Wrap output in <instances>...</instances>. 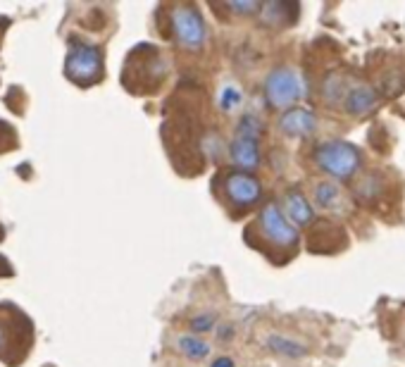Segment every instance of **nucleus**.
<instances>
[{
    "label": "nucleus",
    "mask_w": 405,
    "mask_h": 367,
    "mask_svg": "<svg viewBox=\"0 0 405 367\" xmlns=\"http://www.w3.org/2000/svg\"><path fill=\"white\" fill-rule=\"evenodd\" d=\"M243 239L251 248L263 253L272 265L282 267L296 258L301 248V229L286 217L279 203L270 201L258 210L255 220L246 227Z\"/></svg>",
    "instance_id": "1"
},
{
    "label": "nucleus",
    "mask_w": 405,
    "mask_h": 367,
    "mask_svg": "<svg viewBox=\"0 0 405 367\" xmlns=\"http://www.w3.org/2000/svg\"><path fill=\"white\" fill-rule=\"evenodd\" d=\"M210 189H213L217 203L227 210V215L232 220H239V217L253 213L265 198L260 179L253 172L239 170V167H227V170L217 172Z\"/></svg>",
    "instance_id": "2"
},
{
    "label": "nucleus",
    "mask_w": 405,
    "mask_h": 367,
    "mask_svg": "<svg viewBox=\"0 0 405 367\" xmlns=\"http://www.w3.org/2000/svg\"><path fill=\"white\" fill-rule=\"evenodd\" d=\"M315 165L317 170L327 174L334 182H348L363 167V153L358 146L348 141H324L315 148Z\"/></svg>",
    "instance_id": "3"
},
{
    "label": "nucleus",
    "mask_w": 405,
    "mask_h": 367,
    "mask_svg": "<svg viewBox=\"0 0 405 367\" xmlns=\"http://www.w3.org/2000/svg\"><path fill=\"white\" fill-rule=\"evenodd\" d=\"M170 27L174 41L186 51H201L208 41V27L201 10L191 3H179L170 8Z\"/></svg>",
    "instance_id": "4"
},
{
    "label": "nucleus",
    "mask_w": 405,
    "mask_h": 367,
    "mask_svg": "<svg viewBox=\"0 0 405 367\" xmlns=\"http://www.w3.org/2000/svg\"><path fill=\"white\" fill-rule=\"evenodd\" d=\"M65 72L72 82L81 86H91L103 79V53L91 43L72 41V48L67 53Z\"/></svg>",
    "instance_id": "5"
},
{
    "label": "nucleus",
    "mask_w": 405,
    "mask_h": 367,
    "mask_svg": "<svg viewBox=\"0 0 405 367\" xmlns=\"http://www.w3.org/2000/svg\"><path fill=\"white\" fill-rule=\"evenodd\" d=\"M265 98L272 108L289 110L303 98V82L296 70L291 67H277L265 79Z\"/></svg>",
    "instance_id": "6"
},
{
    "label": "nucleus",
    "mask_w": 405,
    "mask_h": 367,
    "mask_svg": "<svg viewBox=\"0 0 405 367\" xmlns=\"http://www.w3.org/2000/svg\"><path fill=\"white\" fill-rule=\"evenodd\" d=\"M315 129L317 117L308 108H289L277 120V132L289 139H305V136L315 134Z\"/></svg>",
    "instance_id": "7"
},
{
    "label": "nucleus",
    "mask_w": 405,
    "mask_h": 367,
    "mask_svg": "<svg viewBox=\"0 0 405 367\" xmlns=\"http://www.w3.org/2000/svg\"><path fill=\"white\" fill-rule=\"evenodd\" d=\"M229 158H232L234 167L251 172L260 165V141L251 139V136L234 134L232 143H229Z\"/></svg>",
    "instance_id": "8"
},
{
    "label": "nucleus",
    "mask_w": 405,
    "mask_h": 367,
    "mask_svg": "<svg viewBox=\"0 0 405 367\" xmlns=\"http://www.w3.org/2000/svg\"><path fill=\"white\" fill-rule=\"evenodd\" d=\"M284 213L296 227H313L315 225V210L313 203L301 189H289L284 196Z\"/></svg>",
    "instance_id": "9"
},
{
    "label": "nucleus",
    "mask_w": 405,
    "mask_h": 367,
    "mask_svg": "<svg viewBox=\"0 0 405 367\" xmlns=\"http://www.w3.org/2000/svg\"><path fill=\"white\" fill-rule=\"evenodd\" d=\"M379 103V96L372 86L367 84H355L348 89L346 98H344V110L351 117H365L370 115L372 110L377 108Z\"/></svg>",
    "instance_id": "10"
},
{
    "label": "nucleus",
    "mask_w": 405,
    "mask_h": 367,
    "mask_svg": "<svg viewBox=\"0 0 405 367\" xmlns=\"http://www.w3.org/2000/svg\"><path fill=\"white\" fill-rule=\"evenodd\" d=\"M313 201L320 210H332L339 213L341 203H344V191L334 179H322L313 186Z\"/></svg>",
    "instance_id": "11"
},
{
    "label": "nucleus",
    "mask_w": 405,
    "mask_h": 367,
    "mask_svg": "<svg viewBox=\"0 0 405 367\" xmlns=\"http://www.w3.org/2000/svg\"><path fill=\"white\" fill-rule=\"evenodd\" d=\"M174 346H177V351L182 353L186 360H191V363H201V360L208 358L210 351H213V346L205 339L196 337V334H179V337L174 339Z\"/></svg>",
    "instance_id": "12"
},
{
    "label": "nucleus",
    "mask_w": 405,
    "mask_h": 367,
    "mask_svg": "<svg viewBox=\"0 0 405 367\" xmlns=\"http://www.w3.org/2000/svg\"><path fill=\"white\" fill-rule=\"evenodd\" d=\"M291 10H298V5L294 3H263L260 8V20L267 27H286L291 20Z\"/></svg>",
    "instance_id": "13"
},
{
    "label": "nucleus",
    "mask_w": 405,
    "mask_h": 367,
    "mask_svg": "<svg viewBox=\"0 0 405 367\" xmlns=\"http://www.w3.org/2000/svg\"><path fill=\"white\" fill-rule=\"evenodd\" d=\"M265 346L284 358H303L305 353H308V348L303 344H298L294 339H286L282 334H270V337L265 339Z\"/></svg>",
    "instance_id": "14"
},
{
    "label": "nucleus",
    "mask_w": 405,
    "mask_h": 367,
    "mask_svg": "<svg viewBox=\"0 0 405 367\" xmlns=\"http://www.w3.org/2000/svg\"><path fill=\"white\" fill-rule=\"evenodd\" d=\"M346 93H348V89H346V84H344V77H339V74H332V77L324 79V84H322L324 103H329V105L341 103V105H344Z\"/></svg>",
    "instance_id": "15"
},
{
    "label": "nucleus",
    "mask_w": 405,
    "mask_h": 367,
    "mask_svg": "<svg viewBox=\"0 0 405 367\" xmlns=\"http://www.w3.org/2000/svg\"><path fill=\"white\" fill-rule=\"evenodd\" d=\"M217 103H220L222 113H236V110L241 108L243 103V93L236 84H224V89L220 91V98H217Z\"/></svg>",
    "instance_id": "16"
},
{
    "label": "nucleus",
    "mask_w": 405,
    "mask_h": 367,
    "mask_svg": "<svg viewBox=\"0 0 405 367\" xmlns=\"http://www.w3.org/2000/svg\"><path fill=\"white\" fill-rule=\"evenodd\" d=\"M263 132H265L263 120H260L258 115L248 113V115H243L241 120H239L234 134H239V136H251V139H258V141H260V134H263Z\"/></svg>",
    "instance_id": "17"
},
{
    "label": "nucleus",
    "mask_w": 405,
    "mask_h": 367,
    "mask_svg": "<svg viewBox=\"0 0 405 367\" xmlns=\"http://www.w3.org/2000/svg\"><path fill=\"white\" fill-rule=\"evenodd\" d=\"M189 329L191 334H208L213 332V329H217V315L215 313H196L189 320Z\"/></svg>",
    "instance_id": "18"
},
{
    "label": "nucleus",
    "mask_w": 405,
    "mask_h": 367,
    "mask_svg": "<svg viewBox=\"0 0 405 367\" xmlns=\"http://www.w3.org/2000/svg\"><path fill=\"white\" fill-rule=\"evenodd\" d=\"M260 8H263V3H255V0H234V3H227V10L236 12V15H260Z\"/></svg>",
    "instance_id": "19"
},
{
    "label": "nucleus",
    "mask_w": 405,
    "mask_h": 367,
    "mask_svg": "<svg viewBox=\"0 0 405 367\" xmlns=\"http://www.w3.org/2000/svg\"><path fill=\"white\" fill-rule=\"evenodd\" d=\"M210 367H236V365H234V360H232V358L220 356V358H215L213 363H210Z\"/></svg>",
    "instance_id": "20"
},
{
    "label": "nucleus",
    "mask_w": 405,
    "mask_h": 367,
    "mask_svg": "<svg viewBox=\"0 0 405 367\" xmlns=\"http://www.w3.org/2000/svg\"><path fill=\"white\" fill-rule=\"evenodd\" d=\"M0 344H3V334H0Z\"/></svg>",
    "instance_id": "21"
}]
</instances>
